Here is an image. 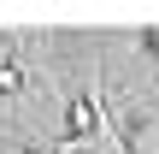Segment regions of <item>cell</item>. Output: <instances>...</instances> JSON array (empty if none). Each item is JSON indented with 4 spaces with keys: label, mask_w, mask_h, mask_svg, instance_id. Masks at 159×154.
Instances as JSON below:
<instances>
[{
    "label": "cell",
    "mask_w": 159,
    "mask_h": 154,
    "mask_svg": "<svg viewBox=\"0 0 159 154\" xmlns=\"http://www.w3.org/2000/svg\"><path fill=\"white\" fill-rule=\"evenodd\" d=\"M71 142H83V137H94V125H100V113H94V101H71Z\"/></svg>",
    "instance_id": "obj_1"
},
{
    "label": "cell",
    "mask_w": 159,
    "mask_h": 154,
    "mask_svg": "<svg viewBox=\"0 0 159 154\" xmlns=\"http://www.w3.org/2000/svg\"><path fill=\"white\" fill-rule=\"evenodd\" d=\"M24 89V65L18 59H0V95H18Z\"/></svg>",
    "instance_id": "obj_2"
},
{
    "label": "cell",
    "mask_w": 159,
    "mask_h": 154,
    "mask_svg": "<svg viewBox=\"0 0 159 154\" xmlns=\"http://www.w3.org/2000/svg\"><path fill=\"white\" fill-rule=\"evenodd\" d=\"M24 154H41V148H24Z\"/></svg>",
    "instance_id": "obj_3"
}]
</instances>
